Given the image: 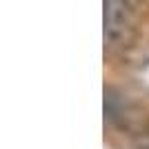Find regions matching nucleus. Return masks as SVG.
<instances>
[{
    "instance_id": "1",
    "label": "nucleus",
    "mask_w": 149,
    "mask_h": 149,
    "mask_svg": "<svg viewBox=\"0 0 149 149\" xmlns=\"http://www.w3.org/2000/svg\"><path fill=\"white\" fill-rule=\"evenodd\" d=\"M105 116L136 145V149H149V113H145L138 105L125 96H113V91H107Z\"/></svg>"
},
{
    "instance_id": "2",
    "label": "nucleus",
    "mask_w": 149,
    "mask_h": 149,
    "mask_svg": "<svg viewBox=\"0 0 149 149\" xmlns=\"http://www.w3.org/2000/svg\"><path fill=\"white\" fill-rule=\"evenodd\" d=\"M134 31V2L105 0V42L111 47L129 42Z\"/></svg>"
}]
</instances>
